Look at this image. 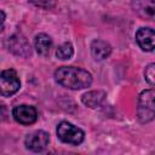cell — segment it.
I'll use <instances>...</instances> for the list:
<instances>
[{"instance_id": "cell-1", "label": "cell", "mask_w": 155, "mask_h": 155, "mask_svg": "<svg viewBox=\"0 0 155 155\" xmlns=\"http://www.w3.org/2000/svg\"><path fill=\"white\" fill-rule=\"evenodd\" d=\"M54 80L69 90H82L92 84V75L78 67H59L54 71Z\"/></svg>"}, {"instance_id": "cell-2", "label": "cell", "mask_w": 155, "mask_h": 155, "mask_svg": "<svg viewBox=\"0 0 155 155\" xmlns=\"http://www.w3.org/2000/svg\"><path fill=\"white\" fill-rule=\"evenodd\" d=\"M155 92L153 88L143 91L138 97L137 116L139 122L148 124L154 120L155 116V104H154Z\"/></svg>"}, {"instance_id": "cell-3", "label": "cell", "mask_w": 155, "mask_h": 155, "mask_svg": "<svg viewBox=\"0 0 155 155\" xmlns=\"http://www.w3.org/2000/svg\"><path fill=\"white\" fill-rule=\"evenodd\" d=\"M57 137L67 144L79 145L85 138V133L81 128L74 126L68 121H62L57 126Z\"/></svg>"}, {"instance_id": "cell-4", "label": "cell", "mask_w": 155, "mask_h": 155, "mask_svg": "<svg viewBox=\"0 0 155 155\" xmlns=\"http://www.w3.org/2000/svg\"><path fill=\"white\" fill-rule=\"evenodd\" d=\"M21 87V81L17 71L13 69H6L0 73V96L11 97Z\"/></svg>"}, {"instance_id": "cell-5", "label": "cell", "mask_w": 155, "mask_h": 155, "mask_svg": "<svg viewBox=\"0 0 155 155\" xmlns=\"http://www.w3.org/2000/svg\"><path fill=\"white\" fill-rule=\"evenodd\" d=\"M6 48L15 56L28 58L31 56V47L27 38L19 33L11 35L6 40Z\"/></svg>"}, {"instance_id": "cell-6", "label": "cell", "mask_w": 155, "mask_h": 155, "mask_svg": "<svg viewBox=\"0 0 155 155\" xmlns=\"http://www.w3.org/2000/svg\"><path fill=\"white\" fill-rule=\"evenodd\" d=\"M48 142H50V134L42 130H38L27 134L24 139L25 148L34 153H39L46 149V147L48 145Z\"/></svg>"}, {"instance_id": "cell-7", "label": "cell", "mask_w": 155, "mask_h": 155, "mask_svg": "<svg viewBox=\"0 0 155 155\" xmlns=\"http://www.w3.org/2000/svg\"><path fill=\"white\" fill-rule=\"evenodd\" d=\"M12 116L21 125H31L38 119V111L31 105L22 104V105H17L13 108Z\"/></svg>"}, {"instance_id": "cell-8", "label": "cell", "mask_w": 155, "mask_h": 155, "mask_svg": "<svg viewBox=\"0 0 155 155\" xmlns=\"http://www.w3.org/2000/svg\"><path fill=\"white\" fill-rule=\"evenodd\" d=\"M154 39L155 33L153 28H139L136 33V41L143 51L153 52L154 51Z\"/></svg>"}, {"instance_id": "cell-9", "label": "cell", "mask_w": 155, "mask_h": 155, "mask_svg": "<svg viewBox=\"0 0 155 155\" xmlns=\"http://www.w3.org/2000/svg\"><path fill=\"white\" fill-rule=\"evenodd\" d=\"M132 8L138 16L145 19H149V21L154 19V16H155L154 0H133Z\"/></svg>"}, {"instance_id": "cell-10", "label": "cell", "mask_w": 155, "mask_h": 155, "mask_svg": "<svg viewBox=\"0 0 155 155\" xmlns=\"http://www.w3.org/2000/svg\"><path fill=\"white\" fill-rule=\"evenodd\" d=\"M111 53V46L109 45V42L101 40V39H96L92 41L91 44V54L93 57V59L96 61H103L105 58H108Z\"/></svg>"}, {"instance_id": "cell-11", "label": "cell", "mask_w": 155, "mask_h": 155, "mask_svg": "<svg viewBox=\"0 0 155 155\" xmlns=\"http://www.w3.org/2000/svg\"><path fill=\"white\" fill-rule=\"evenodd\" d=\"M105 96H107V93L104 91H102V90L88 91V92H86V93H84L81 96V102L86 107L93 109V108L99 107L103 103V101L105 99Z\"/></svg>"}, {"instance_id": "cell-12", "label": "cell", "mask_w": 155, "mask_h": 155, "mask_svg": "<svg viewBox=\"0 0 155 155\" xmlns=\"http://www.w3.org/2000/svg\"><path fill=\"white\" fill-rule=\"evenodd\" d=\"M34 46L39 54L47 56L52 47V39L50 35H47L45 33H40L34 39Z\"/></svg>"}, {"instance_id": "cell-13", "label": "cell", "mask_w": 155, "mask_h": 155, "mask_svg": "<svg viewBox=\"0 0 155 155\" xmlns=\"http://www.w3.org/2000/svg\"><path fill=\"white\" fill-rule=\"evenodd\" d=\"M74 54V47L71 45V42H63L62 45L58 46L57 51H56V56L58 59L65 61V59H70Z\"/></svg>"}, {"instance_id": "cell-14", "label": "cell", "mask_w": 155, "mask_h": 155, "mask_svg": "<svg viewBox=\"0 0 155 155\" xmlns=\"http://www.w3.org/2000/svg\"><path fill=\"white\" fill-rule=\"evenodd\" d=\"M29 2H31L36 7L50 10V8H53L56 6L57 0H29Z\"/></svg>"}, {"instance_id": "cell-15", "label": "cell", "mask_w": 155, "mask_h": 155, "mask_svg": "<svg viewBox=\"0 0 155 155\" xmlns=\"http://www.w3.org/2000/svg\"><path fill=\"white\" fill-rule=\"evenodd\" d=\"M144 76H145V80L150 85V86H154L155 84V64L154 63H150L145 70H144Z\"/></svg>"}, {"instance_id": "cell-16", "label": "cell", "mask_w": 155, "mask_h": 155, "mask_svg": "<svg viewBox=\"0 0 155 155\" xmlns=\"http://www.w3.org/2000/svg\"><path fill=\"white\" fill-rule=\"evenodd\" d=\"M5 19H6V15H5V12H4V11H1V10H0V28L2 27V24H4Z\"/></svg>"}]
</instances>
